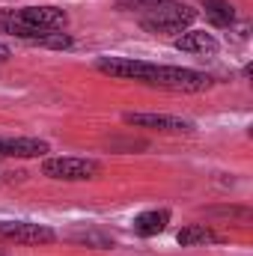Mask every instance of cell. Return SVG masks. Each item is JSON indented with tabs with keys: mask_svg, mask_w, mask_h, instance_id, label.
<instances>
[{
	"mask_svg": "<svg viewBox=\"0 0 253 256\" xmlns=\"http://www.w3.org/2000/svg\"><path fill=\"white\" fill-rule=\"evenodd\" d=\"M0 242L9 244H54L57 232L45 224L30 220H0Z\"/></svg>",
	"mask_w": 253,
	"mask_h": 256,
	"instance_id": "5",
	"label": "cell"
},
{
	"mask_svg": "<svg viewBox=\"0 0 253 256\" xmlns=\"http://www.w3.org/2000/svg\"><path fill=\"white\" fill-rule=\"evenodd\" d=\"M51 146L39 137H0V158H42Z\"/></svg>",
	"mask_w": 253,
	"mask_h": 256,
	"instance_id": "8",
	"label": "cell"
},
{
	"mask_svg": "<svg viewBox=\"0 0 253 256\" xmlns=\"http://www.w3.org/2000/svg\"><path fill=\"white\" fill-rule=\"evenodd\" d=\"M96 68L102 74H110V78H120V80H140L146 84V78L152 74L155 63H146V60H134V57H102Z\"/></svg>",
	"mask_w": 253,
	"mask_h": 256,
	"instance_id": "6",
	"label": "cell"
},
{
	"mask_svg": "<svg viewBox=\"0 0 253 256\" xmlns=\"http://www.w3.org/2000/svg\"><path fill=\"white\" fill-rule=\"evenodd\" d=\"M170 224V212L167 208H149V212H140L134 218V232L143 236V238H152L158 232H164Z\"/></svg>",
	"mask_w": 253,
	"mask_h": 256,
	"instance_id": "10",
	"label": "cell"
},
{
	"mask_svg": "<svg viewBox=\"0 0 253 256\" xmlns=\"http://www.w3.org/2000/svg\"><path fill=\"white\" fill-rule=\"evenodd\" d=\"M68 238H72L74 244H86V248H96V250L114 248V236H108V232H102V230H78V232H72Z\"/></svg>",
	"mask_w": 253,
	"mask_h": 256,
	"instance_id": "13",
	"label": "cell"
},
{
	"mask_svg": "<svg viewBox=\"0 0 253 256\" xmlns=\"http://www.w3.org/2000/svg\"><path fill=\"white\" fill-rule=\"evenodd\" d=\"M149 86L158 90H173V92H202L212 86V78L196 72V68H182V66H158L152 68V74L146 78Z\"/></svg>",
	"mask_w": 253,
	"mask_h": 256,
	"instance_id": "3",
	"label": "cell"
},
{
	"mask_svg": "<svg viewBox=\"0 0 253 256\" xmlns=\"http://www.w3.org/2000/svg\"><path fill=\"white\" fill-rule=\"evenodd\" d=\"M164 3H176V0H116V6L126 9V12H134V9L149 12V9H158V6H164Z\"/></svg>",
	"mask_w": 253,
	"mask_h": 256,
	"instance_id": "14",
	"label": "cell"
},
{
	"mask_svg": "<svg viewBox=\"0 0 253 256\" xmlns=\"http://www.w3.org/2000/svg\"><path fill=\"white\" fill-rule=\"evenodd\" d=\"M196 21V9L176 0V3H164L158 9H149L146 15H140V27L146 33L155 36H170V33H185L190 24Z\"/></svg>",
	"mask_w": 253,
	"mask_h": 256,
	"instance_id": "2",
	"label": "cell"
},
{
	"mask_svg": "<svg viewBox=\"0 0 253 256\" xmlns=\"http://www.w3.org/2000/svg\"><path fill=\"white\" fill-rule=\"evenodd\" d=\"M202 9L214 27H230L236 21V6L230 0H202Z\"/></svg>",
	"mask_w": 253,
	"mask_h": 256,
	"instance_id": "12",
	"label": "cell"
},
{
	"mask_svg": "<svg viewBox=\"0 0 253 256\" xmlns=\"http://www.w3.org/2000/svg\"><path fill=\"white\" fill-rule=\"evenodd\" d=\"M42 173L48 179H57V182H86V179H96L102 173V164L92 158H74V155L45 158Z\"/></svg>",
	"mask_w": 253,
	"mask_h": 256,
	"instance_id": "4",
	"label": "cell"
},
{
	"mask_svg": "<svg viewBox=\"0 0 253 256\" xmlns=\"http://www.w3.org/2000/svg\"><path fill=\"white\" fill-rule=\"evenodd\" d=\"M122 120H126V126L152 128V131H167V134L194 131V122H188V120H179V116H167V114H126Z\"/></svg>",
	"mask_w": 253,
	"mask_h": 256,
	"instance_id": "7",
	"label": "cell"
},
{
	"mask_svg": "<svg viewBox=\"0 0 253 256\" xmlns=\"http://www.w3.org/2000/svg\"><path fill=\"white\" fill-rule=\"evenodd\" d=\"M176 242H179L182 248H194V244H220L224 236L214 232V230L206 226V224H190V226H185V230H179Z\"/></svg>",
	"mask_w": 253,
	"mask_h": 256,
	"instance_id": "11",
	"label": "cell"
},
{
	"mask_svg": "<svg viewBox=\"0 0 253 256\" xmlns=\"http://www.w3.org/2000/svg\"><path fill=\"white\" fill-rule=\"evenodd\" d=\"M68 24V15L60 6H21V9H3L0 12V33L36 42L48 33H60Z\"/></svg>",
	"mask_w": 253,
	"mask_h": 256,
	"instance_id": "1",
	"label": "cell"
},
{
	"mask_svg": "<svg viewBox=\"0 0 253 256\" xmlns=\"http://www.w3.org/2000/svg\"><path fill=\"white\" fill-rule=\"evenodd\" d=\"M173 45H176V51H182V54H196V57H218V51H220V42H218L212 33H206V30H188V33H182Z\"/></svg>",
	"mask_w": 253,
	"mask_h": 256,
	"instance_id": "9",
	"label": "cell"
},
{
	"mask_svg": "<svg viewBox=\"0 0 253 256\" xmlns=\"http://www.w3.org/2000/svg\"><path fill=\"white\" fill-rule=\"evenodd\" d=\"M9 54H12V51H9V48L0 42V63H3V60H9Z\"/></svg>",
	"mask_w": 253,
	"mask_h": 256,
	"instance_id": "15",
	"label": "cell"
}]
</instances>
